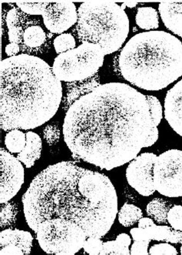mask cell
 <instances>
[{
  "mask_svg": "<svg viewBox=\"0 0 182 255\" xmlns=\"http://www.w3.org/2000/svg\"><path fill=\"white\" fill-rule=\"evenodd\" d=\"M157 128L146 96L128 84L108 83L70 106L62 133L74 158L112 170L134 160Z\"/></svg>",
  "mask_w": 182,
  "mask_h": 255,
  "instance_id": "cell-1",
  "label": "cell"
},
{
  "mask_svg": "<svg viewBox=\"0 0 182 255\" xmlns=\"http://www.w3.org/2000/svg\"><path fill=\"white\" fill-rule=\"evenodd\" d=\"M29 228L61 218L77 224L88 238L109 233L118 215V196L109 177L72 161L49 166L36 176L22 197Z\"/></svg>",
  "mask_w": 182,
  "mask_h": 255,
  "instance_id": "cell-2",
  "label": "cell"
},
{
  "mask_svg": "<svg viewBox=\"0 0 182 255\" xmlns=\"http://www.w3.org/2000/svg\"><path fill=\"white\" fill-rule=\"evenodd\" d=\"M62 86L53 67L33 55L8 57L0 64V125L4 131L33 129L56 115Z\"/></svg>",
  "mask_w": 182,
  "mask_h": 255,
  "instance_id": "cell-3",
  "label": "cell"
},
{
  "mask_svg": "<svg viewBox=\"0 0 182 255\" xmlns=\"http://www.w3.org/2000/svg\"><path fill=\"white\" fill-rule=\"evenodd\" d=\"M118 70L130 84L147 91L169 87L182 76V43L165 31L133 36L118 56Z\"/></svg>",
  "mask_w": 182,
  "mask_h": 255,
  "instance_id": "cell-4",
  "label": "cell"
},
{
  "mask_svg": "<svg viewBox=\"0 0 182 255\" xmlns=\"http://www.w3.org/2000/svg\"><path fill=\"white\" fill-rule=\"evenodd\" d=\"M75 29L82 43L99 45L106 56L124 44L129 33V19L116 2L85 1L78 7Z\"/></svg>",
  "mask_w": 182,
  "mask_h": 255,
  "instance_id": "cell-5",
  "label": "cell"
},
{
  "mask_svg": "<svg viewBox=\"0 0 182 255\" xmlns=\"http://www.w3.org/2000/svg\"><path fill=\"white\" fill-rule=\"evenodd\" d=\"M105 55L99 45L83 43L55 58L53 71L61 82L75 83L92 78L103 66Z\"/></svg>",
  "mask_w": 182,
  "mask_h": 255,
  "instance_id": "cell-6",
  "label": "cell"
},
{
  "mask_svg": "<svg viewBox=\"0 0 182 255\" xmlns=\"http://www.w3.org/2000/svg\"><path fill=\"white\" fill-rule=\"evenodd\" d=\"M35 233L40 248L50 255H75L88 238L80 226L61 218L42 221Z\"/></svg>",
  "mask_w": 182,
  "mask_h": 255,
  "instance_id": "cell-7",
  "label": "cell"
},
{
  "mask_svg": "<svg viewBox=\"0 0 182 255\" xmlns=\"http://www.w3.org/2000/svg\"><path fill=\"white\" fill-rule=\"evenodd\" d=\"M155 191L165 197H182V150H167L157 157L153 167Z\"/></svg>",
  "mask_w": 182,
  "mask_h": 255,
  "instance_id": "cell-8",
  "label": "cell"
},
{
  "mask_svg": "<svg viewBox=\"0 0 182 255\" xmlns=\"http://www.w3.org/2000/svg\"><path fill=\"white\" fill-rule=\"evenodd\" d=\"M156 154L142 153L131 160L126 169V179L128 184L140 195L149 197L155 192L153 181V167Z\"/></svg>",
  "mask_w": 182,
  "mask_h": 255,
  "instance_id": "cell-9",
  "label": "cell"
},
{
  "mask_svg": "<svg viewBox=\"0 0 182 255\" xmlns=\"http://www.w3.org/2000/svg\"><path fill=\"white\" fill-rule=\"evenodd\" d=\"M0 203L8 202L19 192L24 183L25 171L22 162L3 148L0 150Z\"/></svg>",
  "mask_w": 182,
  "mask_h": 255,
  "instance_id": "cell-10",
  "label": "cell"
},
{
  "mask_svg": "<svg viewBox=\"0 0 182 255\" xmlns=\"http://www.w3.org/2000/svg\"><path fill=\"white\" fill-rule=\"evenodd\" d=\"M41 15L46 29L53 34H62L78 21L76 6L70 1H46Z\"/></svg>",
  "mask_w": 182,
  "mask_h": 255,
  "instance_id": "cell-11",
  "label": "cell"
},
{
  "mask_svg": "<svg viewBox=\"0 0 182 255\" xmlns=\"http://www.w3.org/2000/svg\"><path fill=\"white\" fill-rule=\"evenodd\" d=\"M133 240L141 241L149 245L152 241L179 244L182 242V232L165 226H158L149 218H141L138 221V228L130 231Z\"/></svg>",
  "mask_w": 182,
  "mask_h": 255,
  "instance_id": "cell-12",
  "label": "cell"
},
{
  "mask_svg": "<svg viewBox=\"0 0 182 255\" xmlns=\"http://www.w3.org/2000/svg\"><path fill=\"white\" fill-rule=\"evenodd\" d=\"M33 237L22 230H3L0 233V255H28L33 248Z\"/></svg>",
  "mask_w": 182,
  "mask_h": 255,
  "instance_id": "cell-13",
  "label": "cell"
},
{
  "mask_svg": "<svg viewBox=\"0 0 182 255\" xmlns=\"http://www.w3.org/2000/svg\"><path fill=\"white\" fill-rule=\"evenodd\" d=\"M165 118L172 129L182 136V79L165 96Z\"/></svg>",
  "mask_w": 182,
  "mask_h": 255,
  "instance_id": "cell-14",
  "label": "cell"
},
{
  "mask_svg": "<svg viewBox=\"0 0 182 255\" xmlns=\"http://www.w3.org/2000/svg\"><path fill=\"white\" fill-rule=\"evenodd\" d=\"M36 22L39 21L29 18L26 22L20 44L21 51L26 54L39 53L47 42L48 37L44 29Z\"/></svg>",
  "mask_w": 182,
  "mask_h": 255,
  "instance_id": "cell-15",
  "label": "cell"
},
{
  "mask_svg": "<svg viewBox=\"0 0 182 255\" xmlns=\"http://www.w3.org/2000/svg\"><path fill=\"white\" fill-rule=\"evenodd\" d=\"M158 11L165 27L182 37V1H164L158 5Z\"/></svg>",
  "mask_w": 182,
  "mask_h": 255,
  "instance_id": "cell-16",
  "label": "cell"
},
{
  "mask_svg": "<svg viewBox=\"0 0 182 255\" xmlns=\"http://www.w3.org/2000/svg\"><path fill=\"white\" fill-rule=\"evenodd\" d=\"M42 149L43 142L40 136L33 131H29L26 133V147L21 153H17L16 157L26 168H31L41 157Z\"/></svg>",
  "mask_w": 182,
  "mask_h": 255,
  "instance_id": "cell-17",
  "label": "cell"
},
{
  "mask_svg": "<svg viewBox=\"0 0 182 255\" xmlns=\"http://www.w3.org/2000/svg\"><path fill=\"white\" fill-rule=\"evenodd\" d=\"M131 239L125 233L118 235L115 241L103 242L100 255H129Z\"/></svg>",
  "mask_w": 182,
  "mask_h": 255,
  "instance_id": "cell-18",
  "label": "cell"
},
{
  "mask_svg": "<svg viewBox=\"0 0 182 255\" xmlns=\"http://www.w3.org/2000/svg\"><path fill=\"white\" fill-rule=\"evenodd\" d=\"M172 207L170 201L163 198H155L148 203L146 207V213L148 217L156 221L158 224L169 223L167 216L169 210Z\"/></svg>",
  "mask_w": 182,
  "mask_h": 255,
  "instance_id": "cell-19",
  "label": "cell"
},
{
  "mask_svg": "<svg viewBox=\"0 0 182 255\" xmlns=\"http://www.w3.org/2000/svg\"><path fill=\"white\" fill-rule=\"evenodd\" d=\"M135 22L139 28L145 30L158 29L159 27L158 11L152 7H140L137 10Z\"/></svg>",
  "mask_w": 182,
  "mask_h": 255,
  "instance_id": "cell-20",
  "label": "cell"
},
{
  "mask_svg": "<svg viewBox=\"0 0 182 255\" xmlns=\"http://www.w3.org/2000/svg\"><path fill=\"white\" fill-rule=\"evenodd\" d=\"M141 218H143V213L141 208L134 204L125 203L118 212V219L123 227L134 226Z\"/></svg>",
  "mask_w": 182,
  "mask_h": 255,
  "instance_id": "cell-21",
  "label": "cell"
},
{
  "mask_svg": "<svg viewBox=\"0 0 182 255\" xmlns=\"http://www.w3.org/2000/svg\"><path fill=\"white\" fill-rule=\"evenodd\" d=\"M5 145L10 153H21L26 147V133L17 129L9 131L5 136Z\"/></svg>",
  "mask_w": 182,
  "mask_h": 255,
  "instance_id": "cell-22",
  "label": "cell"
},
{
  "mask_svg": "<svg viewBox=\"0 0 182 255\" xmlns=\"http://www.w3.org/2000/svg\"><path fill=\"white\" fill-rule=\"evenodd\" d=\"M0 211V228L12 227L15 223L17 217V204H15V201L3 203L1 204Z\"/></svg>",
  "mask_w": 182,
  "mask_h": 255,
  "instance_id": "cell-23",
  "label": "cell"
},
{
  "mask_svg": "<svg viewBox=\"0 0 182 255\" xmlns=\"http://www.w3.org/2000/svg\"><path fill=\"white\" fill-rule=\"evenodd\" d=\"M75 45L76 42L75 38L70 33H62L57 36L53 41V46L57 54H61L75 49Z\"/></svg>",
  "mask_w": 182,
  "mask_h": 255,
  "instance_id": "cell-24",
  "label": "cell"
},
{
  "mask_svg": "<svg viewBox=\"0 0 182 255\" xmlns=\"http://www.w3.org/2000/svg\"><path fill=\"white\" fill-rule=\"evenodd\" d=\"M148 105L150 108V113L152 116V121L155 126L158 127L160 125L161 121L163 118V109L160 101L155 96L146 95Z\"/></svg>",
  "mask_w": 182,
  "mask_h": 255,
  "instance_id": "cell-25",
  "label": "cell"
},
{
  "mask_svg": "<svg viewBox=\"0 0 182 255\" xmlns=\"http://www.w3.org/2000/svg\"><path fill=\"white\" fill-rule=\"evenodd\" d=\"M168 222L176 231L182 232V206L174 205L169 210L167 216Z\"/></svg>",
  "mask_w": 182,
  "mask_h": 255,
  "instance_id": "cell-26",
  "label": "cell"
},
{
  "mask_svg": "<svg viewBox=\"0 0 182 255\" xmlns=\"http://www.w3.org/2000/svg\"><path fill=\"white\" fill-rule=\"evenodd\" d=\"M60 129L58 125L52 124L47 125L43 129V136L46 143L50 146H54L59 143L60 139Z\"/></svg>",
  "mask_w": 182,
  "mask_h": 255,
  "instance_id": "cell-27",
  "label": "cell"
},
{
  "mask_svg": "<svg viewBox=\"0 0 182 255\" xmlns=\"http://www.w3.org/2000/svg\"><path fill=\"white\" fill-rule=\"evenodd\" d=\"M103 242L101 238H88L83 245L85 253L91 255H100Z\"/></svg>",
  "mask_w": 182,
  "mask_h": 255,
  "instance_id": "cell-28",
  "label": "cell"
},
{
  "mask_svg": "<svg viewBox=\"0 0 182 255\" xmlns=\"http://www.w3.org/2000/svg\"><path fill=\"white\" fill-rule=\"evenodd\" d=\"M148 252L151 255H177L179 254L177 249L168 242L153 245Z\"/></svg>",
  "mask_w": 182,
  "mask_h": 255,
  "instance_id": "cell-29",
  "label": "cell"
},
{
  "mask_svg": "<svg viewBox=\"0 0 182 255\" xmlns=\"http://www.w3.org/2000/svg\"><path fill=\"white\" fill-rule=\"evenodd\" d=\"M148 246L145 242L141 241H134L133 245H131V255H149L148 252Z\"/></svg>",
  "mask_w": 182,
  "mask_h": 255,
  "instance_id": "cell-30",
  "label": "cell"
},
{
  "mask_svg": "<svg viewBox=\"0 0 182 255\" xmlns=\"http://www.w3.org/2000/svg\"><path fill=\"white\" fill-rule=\"evenodd\" d=\"M20 51V46L18 45L17 43H10L9 44H8L5 46V54L9 56V57L17 56L18 53Z\"/></svg>",
  "mask_w": 182,
  "mask_h": 255,
  "instance_id": "cell-31",
  "label": "cell"
},
{
  "mask_svg": "<svg viewBox=\"0 0 182 255\" xmlns=\"http://www.w3.org/2000/svg\"><path fill=\"white\" fill-rule=\"evenodd\" d=\"M126 5V7L128 8H134L138 4V2H132V1H127V2H124Z\"/></svg>",
  "mask_w": 182,
  "mask_h": 255,
  "instance_id": "cell-32",
  "label": "cell"
},
{
  "mask_svg": "<svg viewBox=\"0 0 182 255\" xmlns=\"http://www.w3.org/2000/svg\"><path fill=\"white\" fill-rule=\"evenodd\" d=\"M181 255H182V247H181Z\"/></svg>",
  "mask_w": 182,
  "mask_h": 255,
  "instance_id": "cell-33",
  "label": "cell"
}]
</instances>
